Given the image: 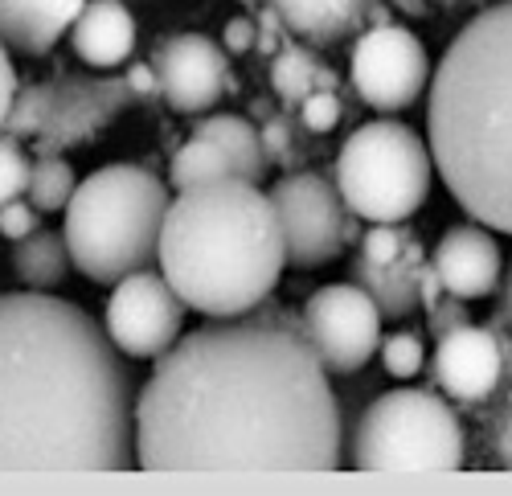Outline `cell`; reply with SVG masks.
Returning <instances> with one entry per match:
<instances>
[{"label":"cell","instance_id":"4dcf8cb0","mask_svg":"<svg viewBox=\"0 0 512 496\" xmlns=\"http://www.w3.org/2000/svg\"><path fill=\"white\" fill-rule=\"evenodd\" d=\"M254 25H259V41H254V50H263V54H279L287 41H283V17L275 5H267L263 13H254Z\"/></svg>","mask_w":512,"mask_h":496},{"label":"cell","instance_id":"83f0119b","mask_svg":"<svg viewBox=\"0 0 512 496\" xmlns=\"http://www.w3.org/2000/svg\"><path fill=\"white\" fill-rule=\"evenodd\" d=\"M259 136H263L267 160H275V164H291L295 152H300V144H295V132H291V119H287V115H267V119H263V128H259Z\"/></svg>","mask_w":512,"mask_h":496},{"label":"cell","instance_id":"8d00e7d4","mask_svg":"<svg viewBox=\"0 0 512 496\" xmlns=\"http://www.w3.org/2000/svg\"><path fill=\"white\" fill-rule=\"evenodd\" d=\"M390 9H402L406 17H426V0H390Z\"/></svg>","mask_w":512,"mask_h":496},{"label":"cell","instance_id":"74e56055","mask_svg":"<svg viewBox=\"0 0 512 496\" xmlns=\"http://www.w3.org/2000/svg\"><path fill=\"white\" fill-rule=\"evenodd\" d=\"M447 5H476V0H447Z\"/></svg>","mask_w":512,"mask_h":496},{"label":"cell","instance_id":"ac0fdd59","mask_svg":"<svg viewBox=\"0 0 512 496\" xmlns=\"http://www.w3.org/2000/svg\"><path fill=\"white\" fill-rule=\"evenodd\" d=\"M418 271H422V246L414 238L398 263H369L365 255H357L349 267V279L373 296V304L381 308V320H406L422 304Z\"/></svg>","mask_w":512,"mask_h":496},{"label":"cell","instance_id":"277c9868","mask_svg":"<svg viewBox=\"0 0 512 496\" xmlns=\"http://www.w3.org/2000/svg\"><path fill=\"white\" fill-rule=\"evenodd\" d=\"M287 263L283 226L246 177H218L177 189L160 230V271L181 300L209 316H246L271 300Z\"/></svg>","mask_w":512,"mask_h":496},{"label":"cell","instance_id":"4fadbf2b","mask_svg":"<svg viewBox=\"0 0 512 496\" xmlns=\"http://www.w3.org/2000/svg\"><path fill=\"white\" fill-rule=\"evenodd\" d=\"M504 369H512V349L496 328L484 324H459L451 333L439 337L435 357H431V378L439 390H447V398L455 402H484Z\"/></svg>","mask_w":512,"mask_h":496},{"label":"cell","instance_id":"9c48e42d","mask_svg":"<svg viewBox=\"0 0 512 496\" xmlns=\"http://www.w3.org/2000/svg\"><path fill=\"white\" fill-rule=\"evenodd\" d=\"M271 205L283 226L291 267H324L357 238V214L345 205L336 181L316 169L287 173L271 189Z\"/></svg>","mask_w":512,"mask_h":496},{"label":"cell","instance_id":"836d02e7","mask_svg":"<svg viewBox=\"0 0 512 496\" xmlns=\"http://www.w3.org/2000/svg\"><path fill=\"white\" fill-rule=\"evenodd\" d=\"M123 78H127V87H132L136 99H156L160 95V74H156L152 62H132Z\"/></svg>","mask_w":512,"mask_h":496},{"label":"cell","instance_id":"7c38bea8","mask_svg":"<svg viewBox=\"0 0 512 496\" xmlns=\"http://www.w3.org/2000/svg\"><path fill=\"white\" fill-rule=\"evenodd\" d=\"M353 87L357 95L381 111H406L431 87V58L426 46L406 25H369L353 46Z\"/></svg>","mask_w":512,"mask_h":496},{"label":"cell","instance_id":"8992f818","mask_svg":"<svg viewBox=\"0 0 512 496\" xmlns=\"http://www.w3.org/2000/svg\"><path fill=\"white\" fill-rule=\"evenodd\" d=\"M349 460L357 472L431 476L463 468V427L455 410L431 390H390L357 419Z\"/></svg>","mask_w":512,"mask_h":496},{"label":"cell","instance_id":"6da1fadb","mask_svg":"<svg viewBox=\"0 0 512 496\" xmlns=\"http://www.w3.org/2000/svg\"><path fill=\"white\" fill-rule=\"evenodd\" d=\"M136 464L185 476L336 472L345 423L304 316L263 300L177 337L136 394Z\"/></svg>","mask_w":512,"mask_h":496},{"label":"cell","instance_id":"5bb4252c","mask_svg":"<svg viewBox=\"0 0 512 496\" xmlns=\"http://www.w3.org/2000/svg\"><path fill=\"white\" fill-rule=\"evenodd\" d=\"M152 66L160 74V95L168 107L181 115H201L226 91V50H218V41L205 33H177L160 41V50L152 54Z\"/></svg>","mask_w":512,"mask_h":496},{"label":"cell","instance_id":"e0dca14e","mask_svg":"<svg viewBox=\"0 0 512 496\" xmlns=\"http://www.w3.org/2000/svg\"><path fill=\"white\" fill-rule=\"evenodd\" d=\"M70 41L87 66L111 70L136 50V17L127 13L123 0H87V9L78 13L70 29Z\"/></svg>","mask_w":512,"mask_h":496},{"label":"cell","instance_id":"e575fe53","mask_svg":"<svg viewBox=\"0 0 512 496\" xmlns=\"http://www.w3.org/2000/svg\"><path fill=\"white\" fill-rule=\"evenodd\" d=\"M496 451H500V464L512 468V402H508L504 419H500V431H496Z\"/></svg>","mask_w":512,"mask_h":496},{"label":"cell","instance_id":"30bf717a","mask_svg":"<svg viewBox=\"0 0 512 496\" xmlns=\"http://www.w3.org/2000/svg\"><path fill=\"white\" fill-rule=\"evenodd\" d=\"M185 312H189V304L181 300L177 287L164 279V271L144 267L111 287L103 328L123 357L156 361L160 353L177 345L181 328H185Z\"/></svg>","mask_w":512,"mask_h":496},{"label":"cell","instance_id":"7402d4cb","mask_svg":"<svg viewBox=\"0 0 512 496\" xmlns=\"http://www.w3.org/2000/svg\"><path fill=\"white\" fill-rule=\"evenodd\" d=\"M197 136L218 140V144L234 156L238 173H242L246 181H254V185L267 181L271 160H267V148H263L259 128H254L250 119H242V115H205V119L197 123Z\"/></svg>","mask_w":512,"mask_h":496},{"label":"cell","instance_id":"484cf974","mask_svg":"<svg viewBox=\"0 0 512 496\" xmlns=\"http://www.w3.org/2000/svg\"><path fill=\"white\" fill-rule=\"evenodd\" d=\"M426 353H422V337L418 333H394L381 341V365H386V374L406 382V378H418Z\"/></svg>","mask_w":512,"mask_h":496},{"label":"cell","instance_id":"3957f363","mask_svg":"<svg viewBox=\"0 0 512 496\" xmlns=\"http://www.w3.org/2000/svg\"><path fill=\"white\" fill-rule=\"evenodd\" d=\"M426 144L459 210L512 234V0H492L443 50Z\"/></svg>","mask_w":512,"mask_h":496},{"label":"cell","instance_id":"5b68a950","mask_svg":"<svg viewBox=\"0 0 512 496\" xmlns=\"http://www.w3.org/2000/svg\"><path fill=\"white\" fill-rule=\"evenodd\" d=\"M173 197L160 177L140 164H103L78 181L66 205V246L91 283L119 279L160 263V230Z\"/></svg>","mask_w":512,"mask_h":496},{"label":"cell","instance_id":"44dd1931","mask_svg":"<svg viewBox=\"0 0 512 496\" xmlns=\"http://www.w3.org/2000/svg\"><path fill=\"white\" fill-rule=\"evenodd\" d=\"M332 87H336V70H328L316 50L287 41L279 54H271V91L283 107H300L312 91H332Z\"/></svg>","mask_w":512,"mask_h":496},{"label":"cell","instance_id":"1f68e13d","mask_svg":"<svg viewBox=\"0 0 512 496\" xmlns=\"http://www.w3.org/2000/svg\"><path fill=\"white\" fill-rule=\"evenodd\" d=\"M254 41H259V25H254V17H234L222 29V50L226 54H250Z\"/></svg>","mask_w":512,"mask_h":496},{"label":"cell","instance_id":"603a6c76","mask_svg":"<svg viewBox=\"0 0 512 496\" xmlns=\"http://www.w3.org/2000/svg\"><path fill=\"white\" fill-rule=\"evenodd\" d=\"M218 177H242L234 156L209 136H189L173 164H168V181H173V189H189V185H201V181H218Z\"/></svg>","mask_w":512,"mask_h":496},{"label":"cell","instance_id":"f1b7e54d","mask_svg":"<svg viewBox=\"0 0 512 496\" xmlns=\"http://www.w3.org/2000/svg\"><path fill=\"white\" fill-rule=\"evenodd\" d=\"M300 123H304L308 132H316V136L332 132L336 123H340V99H336L332 91H312V95L300 103Z\"/></svg>","mask_w":512,"mask_h":496},{"label":"cell","instance_id":"d4e9b609","mask_svg":"<svg viewBox=\"0 0 512 496\" xmlns=\"http://www.w3.org/2000/svg\"><path fill=\"white\" fill-rule=\"evenodd\" d=\"M29 169H33V160H29V152L21 148V140L9 136V132H0V210H5L9 201L25 197V189H29Z\"/></svg>","mask_w":512,"mask_h":496},{"label":"cell","instance_id":"52a82bcc","mask_svg":"<svg viewBox=\"0 0 512 496\" xmlns=\"http://www.w3.org/2000/svg\"><path fill=\"white\" fill-rule=\"evenodd\" d=\"M332 181L357 218L410 222L431 193L435 156L431 144L406 123L373 119L340 144Z\"/></svg>","mask_w":512,"mask_h":496},{"label":"cell","instance_id":"7a4b0ae2","mask_svg":"<svg viewBox=\"0 0 512 496\" xmlns=\"http://www.w3.org/2000/svg\"><path fill=\"white\" fill-rule=\"evenodd\" d=\"M136 464L132 369L107 328L50 292L0 296V476Z\"/></svg>","mask_w":512,"mask_h":496},{"label":"cell","instance_id":"cb8c5ba5","mask_svg":"<svg viewBox=\"0 0 512 496\" xmlns=\"http://www.w3.org/2000/svg\"><path fill=\"white\" fill-rule=\"evenodd\" d=\"M74 189H78V177L70 169V160H62V156H37L33 160L25 197L37 205L41 214H66Z\"/></svg>","mask_w":512,"mask_h":496},{"label":"cell","instance_id":"2e32d148","mask_svg":"<svg viewBox=\"0 0 512 496\" xmlns=\"http://www.w3.org/2000/svg\"><path fill=\"white\" fill-rule=\"evenodd\" d=\"M87 0H0V41L9 50L41 58L74 29Z\"/></svg>","mask_w":512,"mask_h":496},{"label":"cell","instance_id":"9a60e30c","mask_svg":"<svg viewBox=\"0 0 512 496\" xmlns=\"http://www.w3.org/2000/svg\"><path fill=\"white\" fill-rule=\"evenodd\" d=\"M431 271L439 275V283L459 300H480L492 296L504 283V259H500V242L492 238L488 226L467 222V226H451L435 255H431Z\"/></svg>","mask_w":512,"mask_h":496},{"label":"cell","instance_id":"d590c367","mask_svg":"<svg viewBox=\"0 0 512 496\" xmlns=\"http://www.w3.org/2000/svg\"><path fill=\"white\" fill-rule=\"evenodd\" d=\"M500 287H504V300H500V320L512 328V267H508V275H504V283H500Z\"/></svg>","mask_w":512,"mask_h":496},{"label":"cell","instance_id":"d6986e66","mask_svg":"<svg viewBox=\"0 0 512 496\" xmlns=\"http://www.w3.org/2000/svg\"><path fill=\"white\" fill-rule=\"evenodd\" d=\"M267 5H275L283 25L308 37L312 46H336L365 25L377 0H267Z\"/></svg>","mask_w":512,"mask_h":496},{"label":"cell","instance_id":"f546056e","mask_svg":"<svg viewBox=\"0 0 512 496\" xmlns=\"http://www.w3.org/2000/svg\"><path fill=\"white\" fill-rule=\"evenodd\" d=\"M33 230H41V210L29 197H17V201H9L5 210H0V234H5L9 242L29 238Z\"/></svg>","mask_w":512,"mask_h":496},{"label":"cell","instance_id":"4316f807","mask_svg":"<svg viewBox=\"0 0 512 496\" xmlns=\"http://www.w3.org/2000/svg\"><path fill=\"white\" fill-rule=\"evenodd\" d=\"M410 242L414 238L402 230V222H369V230L361 234V255L369 263H398Z\"/></svg>","mask_w":512,"mask_h":496},{"label":"cell","instance_id":"ffe728a7","mask_svg":"<svg viewBox=\"0 0 512 496\" xmlns=\"http://www.w3.org/2000/svg\"><path fill=\"white\" fill-rule=\"evenodd\" d=\"M70 267L74 259H70L66 234H54V230H33L13 251V271L29 292H54V287L66 283Z\"/></svg>","mask_w":512,"mask_h":496},{"label":"cell","instance_id":"d6a6232c","mask_svg":"<svg viewBox=\"0 0 512 496\" xmlns=\"http://www.w3.org/2000/svg\"><path fill=\"white\" fill-rule=\"evenodd\" d=\"M17 91H21V82H17V70H13L9 46L0 41V132H5V119H9V111H13Z\"/></svg>","mask_w":512,"mask_h":496},{"label":"cell","instance_id":"8fae6325","mask_svg":"<svg viewBox=\"0 0 512 496\" xmlns=\"http://www.w3.org/2000/svg\"><path fill=\"white\" fill-rule=\"evenodd\" d=\"M304 333L320 353L324 369L336 378H349L381 349V308L365 287L328 283L308 296L304 304Z\"/></svg>","mask_w":512,"mask_h":496},{"label":"cell","instance_id":"ba28073f","mask_svg":"<svg viewBox=\"0 0 512 496\" xmlns=\"http://www.w3.org/2000/svg\"><path fill=\"white\" fill-rule=\"evenodd\" d=\"M136 103L127 78H46L25 82L5 119V132L33 140L37 156H58L103 132L107 123Z\"/></svg>","mask_w":512,"mask_h":496}]
</instances>
